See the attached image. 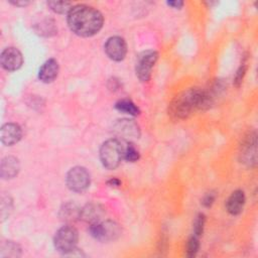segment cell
I'll use <instances>...</instances> for the list:
<instances>
[{
	"label": "cell",
	"instance_id": "obj_1",
	"mask_svg": "<svg viewBox=\"0 0 258 258\" xmlns=\"http://www.w3.org/2000/svg\"><path fill=\"white\" fill-rule=\"evenodd\" d=\"M215 101V93L212 89L189 88L178 94L168 107V114L173 119H185L197 110L209 109Z\"/></svg>",
	"mask_w": 258,
	"mask_h": 258
},
{
	"label": "cell",
	"instance_id": "obj_2",
	"mask_svg": "<svg viewBox=\"0 0 258 258\" xmlns=\"http://www.w3.org/2000/svg\"><path fill=\"white\" fill-rule=\"evenodd\" d=\"M70 29L82 37H90L98 33L104 23L102 13L93 6L78 4L72 7L67 17Z\"/></svg>",
	"mask_w": 258,
	"mask_h": 258
},
{
	"label": "cell",
	"instance_id": "obj_3",
	"mask_svg": "<svg viewBox=\"0 0 258 258\" xmlns=\"http://www.w3.org/2000/svg\"><path fill=\"white\" fill-rule=\"evenodd\" d=\"M124 142L118 138L106 140L100 147V160L104 167L115 169L119 166L123 159Z\"/></svg>",
	"mask_w": 258,
	"mask_h": 258
},
{
	"label": "cell",
	"instance_id": "obj_4",
	"mask_svg": "<svg viewBox=\"0 0 258 258\" xmlns=\"http://www.w3.org/2000/svg\"><path fill=\"white\" fill-rule=\"evenodd\" d=\"M79 240L77 229L71 225L62 226L54 235L53 244L55 249L63 255H69L76 251V246Z\"/></svg>",
	"mask_w": 258,
	"mask_h": 258
},
{
	"label": "cell",
	"instance_id": "obj_5",
	"mask_svg": "<svg viewBox=\"0 0 258 258\" xmlns=\"http://www.w3.org/2000/svg\"><path fill=\"white\" fill-rule=\"evenodd\" d=\"M89 232L93 238L101 242L116 240L121 234L120 226L113 221H98L92 223Z\"/></svg>",
	"mask_w": 258,
	"mask_h": 258
},
{
	"label": "cell",
	"instance_id": "obj_6",
	"mask_svg": "<svg viewBox=\"0 0 258 258\" xmlns=\"http://www.w3.org/2000/svg\"><path fill=\"white\" fill-rule=\"evenodd\" d=\"M66 183L71 190L75 192H83L90 186V173L85 167L75 166L68 171L66 175Z\"/></svg>",
	"mask_w": 258,
	"mask_h": 258
},
{
	"label": "cell",
	"instance_id": "obj_7",
	"mask_svg": "<svg viewBox=\"0 0 258 258\" xmlns=\"http://www.w3.org/2000/svg\"><path fill=\"white\" fill-rule=\"evenodd\" d=\"M158 58V53L155 50L149 49L142 51L136 60L135 72L137 78L141 82H148L151 77V71Z\"/></svg>",
	"mask_w": 258,
	"mask_h": 258
},
{
	"label": "cell",
	"instance_id": "obj_8",
	"mask_svg": "<svg viewBox=\"0 0 258 258\" xmlns=\"http://www.w3.org/2000/svg\"><path fill=\"white\" fill-rule=\"evenodd\" d=\"M255 132H248L240 145L239 156L241 162L248 166H253L256 164V146L257 138Z\"/></svg>",
	"mask_w": 258,
	"mask_h": 258
},
{
	"label": "cell",
	"instance_id": "obj_9",
	"mask_svg": "<svg viewBox=\"0 0 258 258\" xmlns=\"http://www.w3.org/2000/svg\"><path fill=\"white\" fill-rule=\"evenodd\" d=\"M113 133L122 140L130 141L133 138H138L140 136V128L138 124L130 119H121L117 120L113 127Z\"/></svg>",
	"mask_w": 258,
	"mask_h": 258
},
{
	"label": "cell",
	"instance_id": "obj_10",
	"mask_svg": "<svg viewBox=\"0 0 258 258\" xmlns=\"http://www.w3.org/2000/svg\"><path fill=\"white\" fill-rule=\"evenodd\" d=\"M105 52L109 58L115 61H121L127 53V44L121 36H111L104 45Z\"/></svg>",
	"mask_w": 258,
	"mask_h": 258
},
{
	"label": "cell",
	"instance_id": "obj_11",
	"mask_svg": "<svg viewBox=\"0 0 258 258\" xmlns=\"http://www.w3.org/2000/svg\"><path fill=\"white\" fill-rule=\"evenodd\" d=\"M1 67L7 72H14L21 68L23 63V56L19 49L10 46L3 49L0 55Z\"/></svg>",
	"mask_w": 258,
	"mask_h": 258
},
{
	"label": "cell",
	"instance_id": "obj_12",
	"mask_svg": "<svg viewBox=\"0 0 258 258\" xmlns=\"http://www.w3.org/2000/svg\"><path fill=\"white\" fill-rule=\"evenodd\" d=\"M22 136V130L16 123H6L1 128L0 139L5 146L16 144Z\"/></svg>",
	"mask_w": 258,
	"mask_h": 258
},
{
	"label": "cell",
	"instance_id": "obj_13",
	"mask_svg": "<svg viewBox=\"0 0 258 258\" xmlns=\"http://www.w3.org/2000/svg\"><path fill=\"white\" fill-rule=\"evenodd\" d=\"M59 67L57 60L54 58H49L46 61H44L40 67L38 71V79L42 83H51L56 79Z\"/></svg>",
	"mask_w": 258,
	"mask_h": 258
},
{
	"label": "cell",
	"instance_id": "obj_14",
	"mask_svg": "<svg viewBox=\"0 0 258 258\" xmlns=\"http://www.w3.org/2000/svg\"><path fill=\"white\" fill-rule=\"evenodd\" d=\"M20 169L19 160L15 156H6L0 164V176L3 179H11L15 177Z\"/></svg>",
	"mask_w": 258,
	"mask_h": 258
},
{
	"label": "cell",
	"instance_id": "obj_15",
	"mask_svg": "<svg viewBox=\"0 0 258 258\" xmlns=\"http://www.w3.org/2000/svg\"><path fill=\"white\" fill-rule=\"evenodd\" d=\"M245 202H246V198L243 190L237 189L233 191L226 202L227 212L233 216L239 215L243 211Z\"/></svg>",
	"mask_w": 258,
	"mask_h": 258
},
{
	"label": "cell",
	"instance_id": "obj_16",
	"mask_svg": "<svg viewBox=\"0 0 258 258\" xmlns=\"http://www.w3.org/2000/svg\"><path fill=\"white\" fill-rule=\"evenodd\" d=\"M104 215V209L98 204H88L80 210V219L87 223H95L101 220Z\"/></svg>",
	"mask_w": 258,
	"mask_h": 258
},
{
	"label": "cell",
	"instance_id": "obj_17",
	"mask_svg": "<svg viewBox=\"0 0 258 258\" xmlns=\"http://www.w3.org/2000/svg\"><path fill=\"white\" fill-rule=\"evenodd\" d=\"M115 109L121 113L128 114L130 116H137L140 113L139 108L131 100L128 99H122L116 102Z\"/></svg>",
	"mask_w": 258,
	"mask_h": 258
},
{
	"label": "cell",
	"instance_id": "obj_18",
	"mask_svg": "<svg viewBox=\"0 0 258 258\" xmlns=\"http://www.w3.org/2000/svg\"><path fill=\"white\" fill-rule=\"evenodd\" d=\"M21 255L20 246L13 241H6L1 245V257H18Z\"/></svg>",
	"mask_w": 258,
	"mask_h": 258
},
{
	"label": "cell",
	"instance_id": "obj_19",
	"mask_svg": "<svg viewBox=\"0 0 258 258\" xmlns=\"http://www.w3.org/2000/svg\"><path fill=\"white\" fill-rule=\"evenodd\" d=\"M47 6L57 14H68L73 7V4L69 1H48Z\"/></svg>",
	"mask_w": 258,
	"mask_h": 258
},
{
	"label": "cell",
	"instance_id": "obj_20",
	"mask_svg": "<svg viewBox=\"0 0 258 258\" xmlns=\"http://www.w3.org/2000/svg\"><path fill=\"white\" fill-rule=\"evenodd\" d=\"M80 210L74 204H67L60 210V218L64 221H72L80 217Z\"/></svg>",
	"mask_w": 258,
	"mask_h": 258
},
{
	"label": "cell",
	"instance_id": "obj_21",
	"mask_svg": "<svg viewBox=\"0 0 258 258\" xmlns=\"http://www.w3.org/2000/svg\"><path fill=\"white\" fill-rule=\"evenodd\" d=\"M139 157L140 154L136 147L130 141H126V143L124 144L123 159H125L128 162H135L139 159Z\"/></svg>",
	"mask_w": 258,
	"mask_h": 258
},
{
	"label": "cell",
	"instance_id": "obj_22",
	"mask_svg": "<svg viewBox=\"0 0 258 258\" xmlns=\"http://www.w3.org/2000/svg\"><path fill=\"white\" fill-rule=\"evenodd\" d=\"M200 248V242H199V238L195 235H192L186 243V255L188 257H194L198 250Z\"/></svg>",
	"mask_w": 258,
	"mask_h": 258
},
{
	"label": "cell",
	"instance_id": "obj_23",
	"mask_svg": "<svg viewBox=\"0 0 258 258\" xmlns=\"http://www.w3.org/2000/svg\"><path fill=\"white\" fill-rule=\"evenodd\" d=\"M206 223V217L204 214H199L194 222V235L200 237L204 232V227Z\"/></svg>",
	"mask_w": 258,
	"mask_h": 258
},
{
	"label": "cell",
	"instance_id": "obj_24",
	"mask_svg": "<svg viewBox=\"0 0 258 258\" xmlns=\"http://www.w3.org/2000/svg\"><path fill=\"white\" fill-rule=\"evenodd\" d=\"M12 210V200L11 198L8 196V197H2L1 198V217H2V220L6 219L10 212Z\"/></svg>",
	"mask_w": 258,
	"mask_h": 258
},
{
	"label": "cell",
	"instance_id": "obj_25",
	"mask_svg": "<svg viewBox=\"0 0 258 258\" xmlns=\"http://www.w3.org/2000/svg\"><path fill=\"white\" fill-rule=\"evenodd\" d=\"M245 73H246V66L243 63L237 71L236 75H235V78H234V84L236 87H239L244 79V76H245Z\"/></svg>",
	"mask_w": 258,
	"mask_h": 258
},
{
	"label": "cell",
	"instance_id": "obj_26",
	"mask_svg": "<svg viewBox=\"0 0 258 258\" xmlns=\"http://www.w3.org/2000/svg\"><path fill=\"white\" fill-rule=\"evenodd\" d=\"M215 200H216V194L214 191H210L204 196V198L202 200V204L204 207L210 208L214 204Z\"/></svg>",
	"mask_w": 258,
	"mask_h": 258
},
{
	"label": "cell",
	"instance_id": "obj_27",
	"mask_svg": "<svg viewBox=\"0 0 258 258\" xmlns=\"http://www.w3.org/2000/svg\"><path fill=\"white\" fill-rule=\"evenodd\" d=\"M166 4L172 8H175V9H180L182 6H183V1H180V0H175V1H167Z\"/></svg>",
	"mask_w": 258,
	"mask_h": 258
},
{
	"label": "cell",
	"instance_id": "obj_28",
	"mask_svg": "<svg viewBox=\"0 0 258 258\" xmlns=\"http://www.w3.org/2000/svg\"><path fill=\"white\" fill-rule=\"evenodd\" d=\"M9 2L18 7H24L30 3L29 1H26V0H17V1H9Z\"/></svg>",
	"mask_w": 258,
	"mask_h": 258
},
{
	"label": "cell",
	"instance_id": "obj_29",
	"mask_svg": "<svg viewBox=\"0 0 258 258\" xmlns=\"http://www.w3.org/2000/svg\"><path fill=\"white\" fill-rule=\"evenodd\" d=\"M107 183H108V185H110V186H120V185H121V181H120L118 178H115V177L109 179V180L107 181Z\"/></svg>",
	"mask_w": 258,
	"mask_h": 258
}]
</instances>
